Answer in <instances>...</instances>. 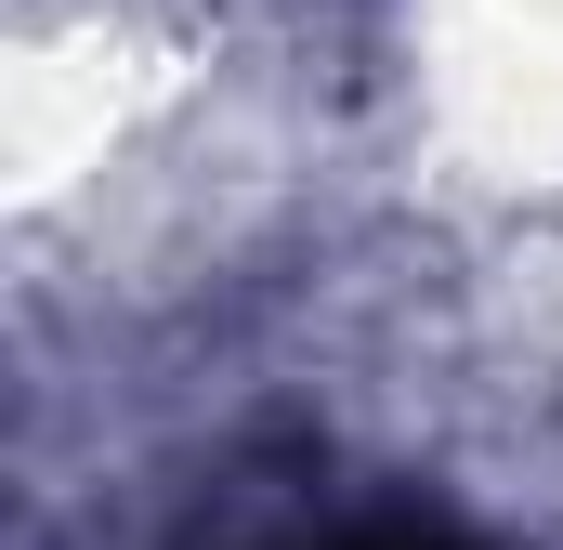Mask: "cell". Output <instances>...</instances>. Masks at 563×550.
Listing matches in <instances>:
<instances>
[{
  "instance_id": "cell-1",
  "label": "cell",
  "mask_w": 563,
  "mask_h": 550,
  "mask_svg": "<svg viewBox=\"0 0 563 550\" xmlns=\"http://www.w3.org/2000/svg\"><path fill=\"white\" fill-rule=\"evenodd\" d=\"M170 550H485V538L432 498L341 485L314 446H276V459H223L197 485V512L170 525Z\"/></svg>"
}]
</instances>
